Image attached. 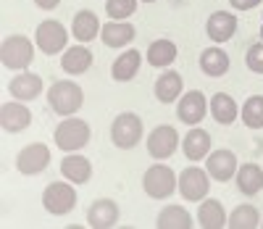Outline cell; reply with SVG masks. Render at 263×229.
<instances>
[{"mask_svg":"<svg viewBox=\"0 0 263 229\" xmlns=\"http://www.w3.org/2000/svg\"><path fill=\"white\" fill-rule=\"evenodd\" d=\"M140 66H142L140 50H124V53L114 61V66H111V77H114L116 82H132V79L137 77Z\"/></svg>","mask_w":263,"mask_h":229,"instance_id":"603a6c76","label":"cell"},{"mask_svg":"<svg viewBox=\"0 0 263 229\" xmlns=\"http://www.w3.org/2000/svg\"><path fill=\"white\" fill-rule=\"evenodd\" d=\"M77 205V190L74 185L66 182H50L42 192V208H45L50 216H66L69 211H74Z\"/></svg>","mask_w":263,"mask_h":229,"instance_id":"5b68a950","label":"cell"},{"mask_svg":"<svg viewBox=\"0 0 263 229\" xmlns=\"http://www.w3.org/2000/svg\"><path fill=\"white\" fill-rule=\"evenodd\" d=\"M142 3H156V0H142Z\"/></svg>","mask_w":263,"mask_h":229,"instance_id":"d590c367","label":"cell"},{"mask_svg":"<svg viewBox=\"0 0 263 229\" xmlns=\"http://www.w3.org/2000/svg\"><path fill=\"white\" fill-rule=\"evenodd\" d=\"M227 224H229L232 229H255V226L260 224V214H258L255 205L245 203V205H237V208L229 214Z\"/></svg>","mask_w":263,"mask_h":229,"instance_id":"f546056e","label":"cell"},{"mask_svg":"<svg viewBox=\"0 0 263 229\" xmlns=\"http://www.w3.org/2000/svg\"><path fill=\"white\" fill-rule=\"evenodd\" d=\"M177 185H179L177 174H174V169L166 166V164H153L142 177V190L153 200H163V198L174 195L177 192Z\"/></svg>","mask_w":263,"mask_h":229,"instance_id":"277c9868","label":"cell"},{"mask_svg":"<svg viewBox=\"0 0 263 229\" xmlns=\"http://www.w3.org/2000/svg\"><path fill=\"white\" fill-rule=\"evenodd\" d=\"M90 66H92V53H90V48H84V45H74V48H69L61 58V68L71 77L90 72Z\"/></svg>","mask_w":263,"mask_h":229,"instance_id":"ffe728a7","label":"cell"},{"mask_svg":"<svg viewBox=\"0 0 263 229\" xmlns=\"http://www.w3.org/2000/svg\"><path fill=\"white\" fill-rule=\"evenodd\" d=\"M177 145H179V132L174 127H168V124H161L147 134V153L156 158V161L171 158L174 150H177Z\"/></svg>","mask_w":263,"mask_h":229,"instance_id":"30bf717a","label":"cell"},{"mask_svg":"<svg viewBox=\"0 0 263 229\" xmlns=\"http://www.w3.org/2000/svg\"><path fill=\"white\" fill-rule=\"evenodd\" d=\"M140 140H142V119L132 111L119 113V116L114 119V124H111V143L121 150H129Z\"/></svg>","mask_w":263,"mask_h":229,"instance_id":"8992f818","label":"cell"},{"mask_svg":"<svg viewBox=\"0 0 263 229\" xmlns=\"http://www.w3.org/2000/svg\"><path fill=\"white\" fill-rule=\"evenodd\" d=\"M211 190V174L205 169H197V166H187L179 174V192L184 200L190 203H200Z\"/></svg>","mask_w":263,"mask_h":229,"instance_id":"9c48e42d","label":"cell"},{"mask_svg":"<svg viewBox=\"0 0 263 229\" xmlns=\"http://www.w3.org/2000/svg\"><path fill=\"white\" fill-rule=\"evenodd\" d=\"M119 203L111 200V198H98L90 203L87 208V224L95 226V229H108V226H116L119 224Z\"/></svg>","mask_w":263,"mask_h":229,"instance_id":"7c38bea8","label":"cell"},{"mask_svg":"<svg viewBox=\"0 0 263 229\" xmlns=\"http://www.w3.org/2000/svg\"><path fill=\"white\" fill-rule=\"evenodd\" d=\"M208 111L216 124H232L237 116H239V108H237V100L227 93H216L211 100H208Z\"/></svg>","mask_w":263,"mask_h":229,"instance_id":"7402d4cb","label":"cell"},{"mask_svg":"<svg viewBox=\"0 0 263 229\" xmlns=\"http://www.w3.org/2000/svg\"><path fill=\"white\" fill-rule=\"evenodd\" d=\"M29 124H32V111H29V105H24L21 100H13V103H3V105H0V127H3V132L18 134V132H24Z\"/></svg>","mask_w":263,"mask_h":229,"instance_id":"4fadbf2b","label":"cell"},{"mask_svg":"<svg viewBox=\"0 0 263 229\" xmlns=\"http://www.w3.org/2000/svg\"><path fill=\"white\" fill-rule=\"evenodd\" d=\"M182 87H184V79L182 74L177 72H163L156 82V98L161 103H177L179 95H182Z\"/></svg>","mask_w":263,"mask_h":229,"instance_id":"4316f807","label":"cell"},{"mask_svg":"<svg viewBox=\"0 0 263 229\" xmlns=\"http://www.w3.org/2000/svg\"><path fill=\"white\" fill-rule=\"evenodd\" d=\"M200 68L208 77H224L229 72V56L221 48H205L200 53Z\"/></svg>","mask_w":263,"mask_h":229,"instance_id":"f1b7e54d","label":"cell"},{"mask_svg":"<svg viewBox=\"0 0 263 229\" xmlns=\"http://www.w3.org/2000/svg\"><path fill=\"white\" fill-rule=\"evenodd\" d=\"M237 155L232 153V150H213V153H208V161H205V171L211 174V179H216V182H229V179H234V174H237Z\"/></svg>","mask_w":263,"mask_h":229,"instance_id":"5bb4252c","label":"cell"},{"mask_svg":"<svg viewBox=\"0 0 263 229\" xmlns=\"http://www.w3.org/2000/svg\"><path fill=\"white\" fill-rule=\"evenodd\" d=\"M137 11V0H105V13L111 21H124Z\"/></svg>","mask_w":263,"mask_h":229,"instance_id":"1f68e13d","label":"cell"},{"mask_svg":"<svg viewBox=\"0 0 263 229\" xmlns=\"http://www.w3.org/2000/svg\"><path fill=\"white\" fill-rule=\"evenodd\" d=\"M182 153L187 161H203L211 153V134L205 129H190L182 140Z\"/></svg>","mask_w":263,"mask_h":229,"instance_id":"d6986e66","label":"cell"},{"mask_svg":"<svg viewBox=\"0 0 263 229\" xmlns=\"http://www.w3.org/2000/svg\"><path fill=\"white\" fill-rule=\"evenodd\" d=\"M82 103H84L82 87L69 82V79L53 82L50 90H48V105L58 113V116H74V113L82 108Z\"/></svg>","mask_w":263,"mask_h":229,"instance_id":"6da1fadb","label":"cell"},{"mask_svg":"<svg viewBox=\"0 0 263 229\" xmlns=\"http://www.w3.org/2000/svg\"><path fill=\"white\" fill-rule=\"evenodd\" d=\"M234 32H237V19L227 11H216L205 21V34L211 37V42H229Z\"/></svg>","mask_w":263,"mask_h":229,"instance_id":"2e32d148","label":"cell"},{"mask_svg":"<svg viewBox=\"0 0 263 229\" xmlns=\"http://www.w3.org/2000/svg\"><path fill=\"white\" fill-rule=\"evenodd\" d=\"M242 124L250 129L263 127V95H250L242 103Z\"/></svg>","mask_w":263,"mask_h":229,"instance_id":"4dcf8cb0","label":"cell"},{"mask_svg":"<svg viewBox=\"0 0 263 229\" xmlns=\"http://www.w3.org/2000/svg\"><path fill=\"white\" fill-rule=\"evenodd\" d=\"M179 56V48H177V42H171V40H156V42H150V48H147V63L150 66H171L174 61H177Z\"/></svg>","mask_w":263,"mask_h":229,"instance_id":"83f0119b","label":"cell"},{"mask_svg":"<svg viewBox=\"0 0 263 229\" xmlns=\"http://www.w3.org/2000/svg\"><path fill=\"white\" fill-rule=\"evenodd\" d=\"M90 124L84 119H77V116H66L58 127H55V145L63 150V153H77L82 150L87 143H90Z\"/></svg>","mask_w":263,"mask_h":229,"instance_id":"7a4b0ae2","label":"cell"},{"mask_svg":"<svg viewBox=\"0 0 263 229\" xmlns=\"http://www.w3.org/2000/svg\"><path fill=\"white\" fill-rule=\"evenodd\" d=\"M0 61H3L6 68L24 72V68L34 61V45H32V40L24 37V34L6 37L3 45H0Z\"/></svg>","mask_w":263,"mask_h":229,"instance_id":"3957f363","label":"cell"},{"mask_svg":"<svg viewBox=\"0 0 263 229\" xmlns=\"http://www.w3.org/2000/svg\"><path fill=\"white\" fill-rule=\"evenodd\" d=\"M58 3L61 0H34V6L42 8V11H53V8H58Z\"/></svg>","mask_w":263,"mask_h":229,"instance_id":"e575fe53","label":"cell"},{"mask_svg":"<svg viewBox=\"0 0 263 229\" xmlns=\"http://www.w3.org/2000/svg\"><path fill=\"white\" fill-rule=\"evenodd\" d=\"M100 29L103 27H100V19L95 11H79L71 21V34L79 42H92L100 34Z\"/></svg>","mask_w":263,"mask_h":229,"instance_id":"44dd1931","label":"cell"},{"mask_svg":"<svg viewBox=\"0 0 263 229\" xmlns=\"http://www.w3.org/2000/svg\"><path fill=\"white\" fill-rule=\"evenodd\" d=\"M229 3H232V8H237V11H253V8L260 6V0H229Z\"/></svg>","mask_w":263,"mask_h":229,"instance_id":"836d02e7","label":"cell"},{"mask_svg":"<svg viewBox=\"0 0 263 229\" xmlns=\"http://www.w3.org/2000/svg\"><path fill=\"white\" fill-rule=\"evenodd\" d=\"M260 40H263V24H260Z\"/></svg>","mask_w":263,"mask_h":229,"instance_id":"8d00e7d4","label":"cell"},{"mask_svg":"<svg viewBox=\"0 0 263 229\" xmlns=\"http://www.w3.org/2000/svg\"><path fill=\"white\" fill-rule=\"evenodd\" d=\"M135 34H137V29H135V24H129V21H108L100 29V40L108 48H126V45L135 40Z\"/></svg>","mask_w":263,"mask_h":229,"instance_id":"ac0fdd59","label":"cell"},{"mask_svg":"<svg viewBox=\"0 0 263 229\" xmlns=\"http://www.w3.org/2000/svg\"><path fill=\"white\" fill-rule=\"evenodd\" d=\"M197 224H200L203 229H221V226H227V211H224L221 200L203 198L200 214H197Z\"/></svg>","mask_w":263,"mask_h":229,"instance_id":"484cf974","label":"cell"},{"mask_svg":"<svg viewBox=\"0 0 263 229\" xmlns=\"http://www.w3.org/2000/svg\"><path fill=\"white\" fill-rule=\"evenodd\" d=\"M61 174L71 182V185H84L92 177V164L90 158H84L79 153H66L61 161Z\"/></svg>","mask_w":263,"mask_h":229,"instance_id":"9a60e30c","label":"cell"},{"mask_svg":"<svg viewBox=\"0 0 263 229\" xmlns=\"http://www.w3.org/2000/svg\"><path fill=\"white\" fill-rule=\"evenodd\" d=\"M237 179V190L245 195H258L263 190V169L258 164H242L234 174Z\"/></svg>","mask_w":263,"mask_h":229,"instance_id":"cb8c5ba5","label":"cell"},{"mask_svg":"<svg viewBox=\"0 0 263 229\" xmlns=\"http://www.w3.org/2000/svg\"><path fill=\"white\" fill-rule=\"evenodd\" d=\"M34 42L37 48L45 53V56H55L61 50H66V42H69V32H66V27L61 24V21H40V27L34 32Z\"/></svg>","mask_w":263,"mask_h":229,"instance_id":"52a82bcc","label":"cell"},{"mask_svg":"<svg viewBox=\"0 0 263 229\" xmlns=\"http://www.w3.org/2000/svg\"><path fill=\"white\" fill-rule=\"evenodd\" d=\"M245 63L253 74H263V42H255L250 45V50L245 56Z\"/></svg>","mask_w":263,"mask_h":229,"instance_id":"d6a6232c","label":"cell"},{"mask_svg":"<svg viewBox=\"0 0 263 229\" xmlns=\"http://www.w3.org/2000/svg\"><path fill=\"white\" fill-rule=\"evenodd\" d=\"M50 164V148L45 143H32L27 148H21L16 155V169L24 177H37L48 169Z\"/></svg>","mask_w":263,"mask_h":229,"instance_id":"ba28073f","label":"cell"},{"mask_svg":"<svg viewBox=\"0 0 263 229\" xmlns=\"http://www.w3.org/2000/svg\"><path fill=\"white\" fill-rule=\"evenodd\" d=\"M205 113H208V98L200 93V90H190V93H184L179 98L177 116H179L182 124H187V127L200 124L205 119Z\"/></svg>","mask_w":263,"mask_h":229,"instance_id":"8fae6325","label":"cell"},{"mask_svg":"<svg viewBox=\"0 0 263 229\" xmlns=\"http://www.w3.org/2000/svg\"><path fill=\"white\" fill-rule=\"evenodd\" d=\"M8 90H11V95H13L16 100H21V103L34 100V98H40V93H42V77H40V74H32V72H21V74H16V77L11 79Z\"/></svg>","mask_w":263,"mask_h":229,"instance_id":"e0dca14e","label":"cell"},{"mask_svg":"<svg viewBox=\"0 0 263 229\" xmlns=\"http://www.w3.org/2000/svg\"><path fill=\"white\" fill-rule=\"evenodd\" d=\"M192 224H195V219L190 216V211L184 208V205H177V203L166 205L156 219L158 229H190Z\"/></svg>","mask_w":263,"mask_h":229,"instance_id":"d4e9b609","label":"cell"}]
</instances>
